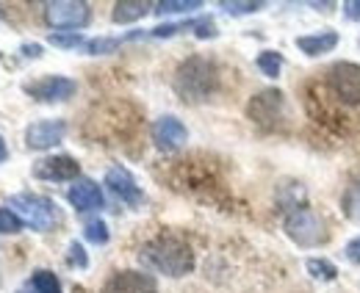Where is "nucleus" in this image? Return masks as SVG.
<instances>
[{
  "label": "nucleus",
  "mask_w": 360,
  "mask_h": 293,
  "mask_svg": "<svg viewBox=\"0 0 360 293\" xmlns=\"http://www.w3.org/2000/svg\"><path fill=\"white\" fill-rule=\"evenodd\" d=\"M67 263L70 266H75V268H86L89 266V257H86V252H84V247L81 244H70V249H67Z\"/></svg>",
  "instance_id": "bb28decb"
},
{
  "label": "nucleus",
  "mask_w": 360,
  "mask_h": 293,
  "mask_svg": "<svg viewBox=\"0 0 360 293\" xmlns=\"http://www.w3.org/2000/svg\"><path fill=\"white\" fill-rule=\"evenodd\" d=\"M67 200H70V205L78 210V213L100 210L103 205H105V200H103V188H100L94 180H89V177H78V180L70 185Z\"/></svg>",
  "instance_id": "ddd939ff"
},
{
  "label": "nucleus",
  "mask_w": 360,
  "mask_h": 293,
  "mask_svg": "<svg viewBox=\"0 0 360 293\" xmlns=\"http://www.w3.org/2000/svg\"><path fill=\"white\" fill-rule=\"evenodd\" d=\"M25 224H22V219L14 213V210H6L0 208V233L3 235H14V233H20Z\"/></svg>",
  "instance_id": "393cba45"
},
{
  "label": "nucleus",
  "mask_w": 360,
  "mask_h": 293,
  "mask_svg": "<svg viewBox=\"0 0 360 293\" xmlns=\"http://www.w3.org/2000/svg\"><path fill=\"white\" fill-rule=\"evenodd\" d=\"M120 44H122V37H97V39H89V42H86V53H89V56H108V53H114Z\"/></svg>",
  "instance_id": "b1692460"
},
{
  "label": "nucleus",
  "mask_w": 360,
  "mask_h": 293,
  "mask_svg": "<svg viewBox=\"0 0 360 293\" xmlns=\"http://www.w3.org/2000/svg\"><path fill=\"white\" fill-rule=\"evenodd\" d=\"M330 89L341 103L360 105V64H355V61L335 64L330 70Z\"/></svg>",
  "instance_id": "423d86ee"
},
{
  "label": "nucleus",
  "mask_w": 360,
  "mask_h": 293,
  "mask_svg": "<svg viewBox=\"0 0 360 293\" xmlns=\"http://www.w3.org/2000/svg\"><path fill=\"white\" fill-rule=\"evenodd\" d=\"M285 235L294 244L311 249V247H321L327 241V227H324L321 216L311 208H297L285 216Z\"/></svg>",
  "instance_id": "20e7f679"
},
{
  "label": "nucleus",
  "mask_w": 360,
  "mask_h": 293,
  "mask_svg": "<svg viewBox=\"0 0 360 293\" xmlns=\"http://www.w3.org/2000/svg\"><path fill=\"white\" fill-rule=\"evenodd\" d=\"M6 158H8V150H6V141H3V138H0V164H3V161H6Z\"/></svg>",
  "instance_id": "2f4dec72"
},
{
  "label": "nucleus",
  "mask_w": 360,
  "mask_h": 293,
  "mask_svg": "<svg viewBox=\"0 0 360 293\" xmlns=\"http://www.w3.org/2000/svg\"><path fill=\"white\" fill-rule=\"evenodd\" d=\"M335 44H338V34L335 31H321V34H308V37H300L297 39V47L305 53V56H324V53H330V50H335Z\"/></svg>",
  "instance_id": "2eb2a0df"
},
{
  "label": "nucleus",
  "mask_w": 360,
  "mask_h": 293,
  "mask_svg": "<svg viewBox=\"0 0 360 293\" xmlns=\"http://www.w3.org/2000/svg\"><path fill=\"white\" fill-rule=\"evenodd\" d=\"M22 56L25 58H39L42 56V44H22Z\"/></svg>",
  "instance_id": "7c9ffc66"
},
{
  "label": "nucleus",
  "mask_w": 360,
  "mask_h": 293,
  "mask_svg": "<svg viewBox=\"0 0 360 293\" xmlns=\"http://www.w3.org/2000/svg\"><path fill=\"white\" fill-rule=\"evenodd\" d=\"M158 285L144 271H117L105 280L103 293H155Z\"/></svg>",
  "instance_id": "f8f14e48"
},
{
  "label": "nucleus",
  "mask_w": 360,
  "mask_h": 293,
  "mask_svg": "<svg viewBox=\"0 0 360 293\" xmlns=\"http://www.w3.org/2000/svg\"><path fill=\"white\" fill-rule=\"evenodd\" d=\"M139 257H141L144 266H150L153 271H161L167 277H186L194 268V252H191V247L183 238L169 235V233L155 235L153 241H147L141 247V252H139Z\"/></svg>",
  "instance_id": "f257e3e1"
},
{
  "label": "nucleus",
  "mask_w": 360,
  "mask_h": 293,
  "mask_svg": "<svg viewBox=\"0 0 360 293\" xmlns=\"http://www.w3.org/2000/svg\"><path fill=\"white\" fill-rule=\"evenodd\" d=\"M219 8H222L225 14L241 17V14H255V11H261L264 3H261V0H222Z\"/></svg>",
  "instance_id": "412c9836"
},
{
  "label": "nucleus",
  "mask_w": 360,
  "mask_h": 293,
  "mask_svg": "<svg viewBox=\"0 0 360 293\" xmlns=\"http://www.w3.org/2000/svg\"><path fill=\"white\" fill-rule=\"evenodd\" d=\"M283 105H285L283 91H277V89H266V91H258V94L250 100V105H247V117H250L255 125L269 127L280 119Z\"/></svg>",
  "instance_id": "6e6552de"
},
{
  "label": "nucleus",
  "mask_w": 360,
  "mask_h": 293,
  "mask_svg": "<svg viewBox=\"0 0 360 293\" xmlns=\"http://www.w3.org/2000/svg\"><path fill=\"white\" fill-rule=\"evenodd\" d=\"M105 185L125 202V205H141L144 202V194L141 188L136 185L134 174L125 167H111L105 171Z\"/></svg>",
  "instance_id": "4468645a"
},
{
  "label": "nucleus",
  "mask_w": 360,
  "mask_h": 293,
  "mask_svg": "<svg viewBox=\"0 0 360 293\" xmlns=\"http://www.w3.org/2000/svg\"><path fill=\"white\" fill-rule=\"evenodd\" d=\"M344 254H347V260H352L355 266H360V238H352V241L344 247Z\"/></svg>",
  "instance_id": "c85d7f7f"
},
{
  "label": "nucleus",
  "mask_w": 360,
  "mask_h": 293,
  "mask_svg": "<svg viewBox=\"0 0 360 293\" xmlns=\"http://www.w3.org/2000/svg\"><path fill=\"white\" fill-rule=\"evenodd\" d=\"M341 210L347 219L360 221V183H352L347 191H344V200H341Z\"/></svg>",
  "instance_id": "aec40b11"
},
{
  "label": "nucleus",
  "mask_w": 360,
  "mask_h": 293,
  "mask_svg": "<svg viewBox=\"0 0 360 293\" xmlns=\"http://www.w3.org/2000/svg\"><path fill=\"white\" fill-rule=\"evenodd\" d=\"M305 268H308V274L319 280V282H333L335 277H338V268L330 263V260H324V257H311L308 263H305Z\"/></svg>",
  "instance_id": "f3484780"
},
{
  "label": "nucleus",
  "mask_w": 360,
  "mask_h": 293,
  "mask_svg": "<svg viewBox=\"0 0 360 293\" xmlns=\"http://www.w3.org/2000/svg\"><path fill=\"white\" fill-rule=\"evenodd\" d=\"M172 86L183 103H205L219 86V70L214 61L202 56H191L175 70Z\"/></svg>",
  "instance_id": "f03ea898"
},
{
  "label": "nucleus",
  "mask_w": 360,
  "mask_h": 293,
  "mask_svg": "<svg viewBox=\"0 0 360 293\" xmlns=\"http://www.w3.org/2000/svg\"><path fill=\"white\" fill-rule=\"evenodd\" d=\"M45 20L53 28L75 31V28L89 25L91 8L84 0H53V3H45Z\"/></svg>",
  "instance_id": "39448f33"
},
{
  "label": "nucleus",
  "mask_w": 360,
  "mask_h": 293,
  "mask_svg": "<svg viewBox=\"0 0 360 293\" xmlns=\"http://www.w3.org/2000/svg\"><path fill=\"white\" fill-rule=\"evenodd\" d=\"M34 177L47 180V183H67V180H78L81 177V164L70 155H53L42 158L34 167Z\"/></svg>",
  "instance_id": "9d476101"
},
{
  "label": "nucleus",
  "mask_w": 360,
  "mask_h": 293,
  "mask_svg": "<svg viewBox=\"0 0 360 293\" xmlns=\"http://www.w3.org/2000/svg\"><path fill=\"white\" fill-rule=\"evenodd\" d=\"M31 282H34L37 293H61V282H58V277H56L53 271H47V268L34 271Z\"/></svg>",
  "instance_id": "4be33fe9"
},
{
  "label": "nucleus",
  "mask_w": 360,
  "mask_h": 293,
  "mask_svg": "<svg viewBox=\"0 0 360 293\" xmlns=\"http://www.w3.org/2000/svg\"><path fill=\"white\" fill-rule=\"evenodd\" d=\"M64 133H67L64 119H39V122L28 125L25 144H28V150H50L64 141Z\"/></svg>",
  "instance_id": "9b49d317"
},
{
  "label": "nucleus",
  "mask_w": 360,
  "mask_h": 293,
  "mask_svg": "<svg viewBox=\"0 0 360 293\" xmlns=\"http://www.w3.org/2000/svg\"><path fill=\"white\" fill-rule=\"evenodd\" d=\"M344 17L347 20H360V0H347L344 3Z\"/></svg>",
  "instance_id": "c756f323"
},
{
  "label": "nucleus",
  "mask_w": 360,
  "mask_h": 293,
  "mask_svg": "<svg viewBox=\"0 0 360 293\" xmlns=\"http://www.w3.org/2000/svg\"><path fill=\"white\" fill-rule=\"evenodd\" d=\"M150 133L161 152H175L188 141V130L178 117H158L150 127Z\"/></svg>",
  "instance_id": "1a4fd4ad"
},
{
  "label": "nucleus",
  "mask_w": 360,
  "mask_h": 293,
  "mask_svg": "<svg viewBox=\"0 0 360 293\" xmlns=\"http://www.w3.org/2000/svg\"><path fill=\"white\" fill-rule=\"evenodd\" d=\"M194 34L197 39H214L217 37V25L211 17H202V20H194Z\"/></svg>",
  "instance_id": "cd10ccee"
},
{
  "label": "nucleus",
  "mask_w": 360,
  "mask_h": 293,
  "mask_svg": "<svg viewBox=\"0 0 360 293\" xmlns=\"http://www.w3.org/2000/svg\"><path fill=\"white\" fill-rule=\"evenodd\" d=\"M150 8H153V6H150L147 0H120V3H114L111 20H114L117 25H128V22L141 20V17H144Z\"/></svg>",
  "instance_id": "dca6fc26"
},
{
  "label": "nucleus",
  "mask_w": 360,
  "mask_h": 293,
  "mask_svg": "<svg viewBox=\"0 0 360 293\" xmlns=\"http://www.w3.org/2000/svg\"><path fill=\"white\" fill-rule=\"evenodd\" d=\"M22 89H25V94H31L39 103H64L78 91V84L64 75H47L34 84H25Z\"/></svg>",
  "instance_id": "0eeeda50"
},
{
  "label": "nucleus",
  "mask_w": 360,
  "mask_h": 293,
  "mask_svg": "<svg viewBox=\"0 0 360 293\" xmlns=\"http://www.w3.org/2000/svg\"><path fill=\"white\" fill-rule=\"evenodd\" d=\"M84 235L89 238L91 244H105L108 241V227H105V221H89L86 224V230H84Z\"/></svg>",
  "instance_id": "a878e982"
},
{
  "label": "nucleus",
  "mask_w": 360,
  "mask_h": 293,
  "mask_svg": "<svg viewBox=\"0 0 360 293\" xmlns=\"http://www.w3.org/2000/svg\"><path fill=\"white\" fill-rule=\"evenodd\" d=\"M47 42L56 44V47H64V50H75V47H86V39L78 34V31H53L47 37Z\"/></svg>",
  "instance_id": "5701e85b"
},
{
  "label": "nucleus",
  "mask_w": 360,
  "mask_h": 293,
  "mask_svg": "<svg viewBox=\"0 0 360 293\" xmlns=\"http://www.w3.org/2000/svg\"><path fill=\"white\" fill-rule=\"evenodd\" d=\"M255 64H258V70H261L266 78H277L280 70H283V56H280L277 50H264V53L255 58Z\"/></svg>",
  "instance_id": "6ab92c4d"
},
{
  "label": "nucleus",
  "mask_w": 360,
  "mask_h": 293,
  "mask_svg": "<svg viewBox=\"0 0 360 293\" xmlns=\"http://www.w3.org/2000/svg\"><path fill=\"white\" fill-rule=\"evenodd\" d=\"M197 8H202V0H161V3H155V14H188V11H197Z\"/></svg>",
  "instance_id": "a211bd4d"
},
{
  "label": "nucleus",
  "mask_w": 360,
  "mask_h": 293,
  "mask_svg": "<svg viewBox=\"0 0 360 293\" xmlns=\"http://www.w3.org/2000/svg\"><path fill=\"white\" fill-rule=\"evenodd\" d=\"M8 210H14L22 219V224H28V227H34L39 233L53 230L58 224V219H61L56 202L47 200V197H39V194H14L8 200Z\"/></svg>",
  "instance_id": "7ed1b4c3"
}]
</instances>
